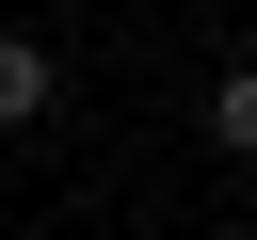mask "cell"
<instances>
[{"mask_svg": "<svg viewBox=\"0 0 257 240\" xmlns=\"http://www.w3.org/2000/svg\"><path fill=\"white\" fill-rule=\"evenodd\" d=\"M209 144H225V160H257V64H225V80H209Z\"/></svg>", "mask_w": 257, "mask_h": 240, "instance_id": "1", "label": "cell"}, {"mask_svg": "<svg viewBox=\"0 0 257 240\" xmlns=\"http://www.w3.org/2000/svg\"><path fill=\"white\" fill-rule=\"evenodd\" d=\"M32 112H48V48H32V32H0V128H32Z\"/></svg>", "mask_w": 257, "mask_h": 240, "instance_id": "2", "label": "cell"}, {"mask_svg": "<svg viewBox=\"0 0 257 240\" xmlns=\"http://www.w3.org/2000/svg\"><path fill=\"white\" fill-rule=\"evenodd\" d=\"M241 240H257V224H241Z\"/></svg>", "mask_w": 257, "mask_h": 240, "instance_id": "3", "label": "cell"}]
</instances>
